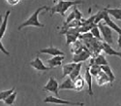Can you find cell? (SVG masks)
I'll use <instances>...</instances> for the list:
<instances>
[{"label":"cell","instance_id":"cell-1","mask_svg":"<svg viewBox=\"0 0 121 106\" xmlns=\"http://www.w3.org/2000/svg\"><path fill=\"white\" fill-rule=\"evenodd\" d=\"M79 4H85V1L82 0H76V1H70V0H59L53 7H51V13L50 16L53 17L56 13L60 14L62 17H65V13L68 10L69 7L77 6Z\"/></svg>","mask_w":121,"mask_h":106},{"label":"cell","instance_id":"cell-2","mask_svg":"<svg viewBox=\"0 0 121 106\" xmlns=\"http://www.w3.org/2000/svg\"><path fill=\"white\" fill-rule=\"evenodd\" d=\"M45 9L48 10L50 8L47 6H40L39 8H37L36 11L29 17V18L27 19V20H26L24 23H22L21 25L18 27V30H21L22 28H26V27H30V26L36 27V28H44V27H45L44 24H41V23L39 22V20H38V16H39L40 13L42 12V10H45Z\"/></svg>","mask_w":121,"mask_h":106},{"label":"cell","instance_id":"cell-3","mask_svg":"<svg viewBox=\"0 0 121 106\" xmlns=\"http://www.w3.org/2000/svg\"><path fill=\"white\" fill-rule=\"evenodd\" d=\"M98 27L100 28L101 34L103 36L104 41L108 42L109 44L113 43V35H112V28L109 27L106 22L102 23V21H100L98 24Z\"/></svg>","mask_w":121,"mask_h":106},{"label":"cell","instance_id":"cell-4","mask_svg":"<svg viewBox=\"0 0 121 106\" xmlns=\"http://www.w3.org/2000/svg\"><path fill=\"white\" fill-rule=\"evenodd\" d=\"M43 91L44 92H53L56 96H59V85H58V82L55 79L53 76H51L49 78L48 81L47 82V84L44 86L43 88Z\"/></svg>","mask_w":121,"mask_h":106},{"label":"cell","instance_id":"cell-5","mask_svg":"<svg viewBox=\"0 0 121 106\" xmlns=\"http://www.w3.org/2000/svg\"><path fill=\"white\" fill-rule=\"evenodd\" d=\"M45 103H55V104H67V105H84L82 102H74L70 101H66L58 98L57 96H48L45 100Z\"/></svg>","mask_w":121,"mask_h":106},{"label":"cell","instance_id":"cell-6","mask_svg":"<svg viewBox=\"0 0 121 106\" xmlns=\"http://www.w3.org/2000/svg\"><path fill=\"white\" fill-rule=\"evenodd\" d=\"M91 54H92V53H91V51L89 50V49H88L86 46H85L84 50H82V51L74 54L72 61H74V62H76V63L83 62V61H85V60H88V59L90 58Z\"/></svg>","mask_w":121,"mask_h":106},{"label":"cell","instance_id":"cell-7","mask_svg":"<svg viewBox=\"0 0 121 106\" xmlns=\"http://www.w3.org/2000/svg\"><path fill=\"white\" fill-rule=\"evenodd\" d=\"M95 78H96V81H97L98 86H105L106 84L110 83V79H109V77L108 76V74H107L105 71H103V70H101V71L99 72V74H97Z\"/></svg>","mask_w":121,"mask_h":106},{"label":"cell","instance_id":"cell-8","mask_svg":"<svg viewBox=\"0 0 121 106\" xmlns=\"http://www.w3.org/2000/svg\"><path fill=\"white\" fill-rule=\"evenodd\" d=\"M110 44L104 41L102 42V50L104 51V53L108 54L109 56H117L119 57L121 59V51H117L114 49L111 48V46H109Z\"/></svg>","mask_w":121,"mask_h":106},{"label":"cell","instance_id":"cell-9","mask_svg":"<svg viewBox=\"0 0 121 106\" xmlns=\"http://www.w3.org/2000/svg\"><path fill=\"white\" fill-rule=\"evenodd\" d=\"M29 65L32 66L34 69H36V70H39V71H45V70H48L50 69L49 67H46L45 64L43 63V61L41 60V59L39 57H36L34 60H32Z\"/></svg>","mask_w":121,"mask_h":106},{"label":"cell","instance_id":"cell-10","mask_svg":"<svg viewBox=\"0 0 121 106\" xmlns=\"http://www.w3.org/2000/svg\"><path fill=\"white\" fill-rule=\"evenodd\" d=\"M64 59H65V56H61V55L53 56V58H51V59L47 60V63H48V67L50 69H53L55 67L61 66L62 61L64 60Z\"/></svg>","mask_w":121,"mask_h":106},{"label":"cell","instance_id":"cell-11","mask_svg":"<svg viewBox=\"0 0 121 106\" xmlns=\"http://www.w3.org/2000/svg\"><path fill=\"white\" fill-rule=\"evenodd\" d=\"M92 77H93V75L90 73L89 66H88V67L86 68L85 81H86V83L87 84V93L89 94L90 96H93V95H94L93 90H92Z\"/></svg>","mask_w":121,"mask_h":106},{"label":"cell","instance_id":"cell-12","mask_svg":"<svg viewBox=\"0 0 121 106\" xmlns=\"http://www.w3.org/2000/svg\"><path fill=\"white\" fill-rule=\"evenodd\" d=\"M39 53H45V54H48V55H51V56H58V55H61V56H65V53L62 51V50H58L55 47H48L47 49H43V50H39Z\"/></svg>","mask_w":121,"mask_h":106},{"label":"cell","instance_id":"cell-13","mask_svg":"<svg viewBox=\"0 0 121 106\" xmlns=\"http://www.w3.org/2000/svg\"><path fill=\"white\" fill-rule=\"evenodd\" d=\"M103 20L109 26V27H110V28H112V29H113V30L117 31V33H118V34H121V28H119V27L117 25L112 19L110 18L109 14L108 13V11H107V13L105 14V17H104Z\"/></svg>","mask_w":121,"mask_h":106},{"label":"cell","instance_id":"cell-14","mask_svg":"<svg viewBox=\"0 0 121 106\" xmlns=\"http://www.w3.org/2000/svg\"><path fill=\"white\" fill-rule=\"evenodd\" d=\"M10 13H11L10 10L6 11V15L4 17V19H3V22L1 24V28H0V39H2L4 37V36H5V33H6V28H7V21H8L9 16H10Z\"/></svg>","mask_w":121,"mask_h":106},{"label":"cell","instance_id":"cell-15","mask_svg":"<svg viewBox=\"0 0 121 106\" xmlns=\"http://www.w3.org/2000/svg\"><path fill=\"white\" fill-rule=\"evenodd\" d=\"M92 64H97V65H107L108 64L106 58L104 57V55L102 54H97L94 58H92L90 60V62H89V65H92Z\"/></svg>","mask_w":121,"mask_h":106},{"label":"cell","instance_id":"cell-16","mask_svg":"<svg viewBox=\"0 0 121 106\" xmlns=\"http://www.w3.org/2000/svg\"><path fill=\"white\" fill-rule=\"evenodd\" d=\"M73 81H74L75 91H77V92H80V91H82V90L85 88V85L86 84V83L85 79H83L80 75H79L78 77H77V78H76Z\"/></svg>","mask_w":121,"mask_h":106},{"label":"cell","instance_id":"cell-17","mask_svg":"<svg viewBox=\"0 0 121 106\" xmlns=\"http://www.w3.org/2000/svg\"><path fill=\"white\" fill-rule=\"evenodd\" d=\"M77 63L72 61L70 63H67L66 65L63 66V73H62V78H65L67 76H69L71 74V72L73 71V69H75Z\"/></svg>","mask_w":121,"mask_h":106},{"label":"cell","instance_id":"cell-18","mask_svg":"<svg viewBox=\"0 0 121 106\" xmlns=\"http://www.w3.org/2000/svg\"><path fill=\"white\" fill-rule=\"evenodd\" d=\"M59 90H75L74 81L70 77L66 78V80L59 85Z\"/></svg>","mask_w":121,"mask_h":106},{"label":"cell","instance_id":"cell-19","mask_svg":"<svg viewBox=\"0 0 121 106\" xmlns=\"http://www.w3.org/2000/svg\"><path fill=\"white\" fill-rule=\"evenodd\" d=\"M101 68H102V70L105 71V72L108 74V76L109 79H110V83L112 84V83L115 81L116 76H115V74H114V72L112 71L111 68L109 67L108 64H107V65H102V66H101Z\"/></svg>","mask_w":121,"mask_h":106},{"label":"cell","instance_id":"cell-20","mask_svg":"<svg viewBox=\"0 0 121 106\" xmlns=\"http://www.w3.org/2000/svg\"><path fill=\"white\" fill-rule=\"evenodd\" d=\"M107 11L114 18L121 21V8H107Z\"/></svg>","mask_w":121,"mask_h":106},{"label":"cell","instance_id":"cell-21","mask_svg":"<svg viewBox=\"0 0 121 106\" xmlns=\"http://www.w3.org/2000/svg\"><path fill=\"white\" fill-rule=\"evenodd\" d=\"M84 48H85V46L83 45V44L81 43L80 41L78 40H77L76 42H74L72 44V49H71V52H73L74 54H76V53H78L80 51H82V50H84Z\"/></svg>","mask_w":121,"mask_h":106},{"label":"cell","instance_id":"cell-22","mask_svg":"<svg viewBox=\"0 0 121 106\" xmlns=\"http://www.w3.org/2000/svg\"><path fill=\"white\" fill-rule=\"evenodd\" d=\"M81 67H82V63L81 62H78L77 63V65H76V67H75V69H73V71L71 72V74L69 75V77L72 79L73 81L77 78V77H78L79 75H80V70H81Z\"/></svg>","mask_w":121,"mask_h":106},{"label":"cell","instance_id":"cell-23","mask_svg":"<svg viewBox=\"0 0 121 106\" xmlns=\"http://www.w3.org/2000/svg\"><path fill=\"white\" fill-rule=\"evenodd\" d=\"M89 70H90V73L94 77H96L97 74H99V72L102 70V68L100 65H97V64H92L89 65Z\"/></svg>","mask_w":121,"mask_h":106},{"label":"cell","instance_id":"cell-24","mask_svg":"<svg viewBox=\"0 0 121 106\" xmlns=\"http://www.w3.org/2000/svg\"><path fill=\"white\" fill-rule=\"evenodd\" d=\"M90 32L93 34V36L96 37L98 40H102V37H101V31L98 25H95L92 28H91Z\"/></svg>","mask_w":121,"mask_h":106},{"label":"cell","instance_id":"cell-25","mask_svg":"<svg viewBox=\"0 0 121 106\" xmlns=\"http://www.w3.org/2000/svg\"><path fill=\"white\" fill-rule=\"evenodd\" d=\"M106 13H107V8H103V9L99 10V11L95 15V16H96L95 24H98L100 21H102V19H104V17H105V14H106Z\"/></svg>","mask_w":121,"mask_h":106},{"label":"cell","instance_id":"cell-26","mask_svg":"<svg viewBox=\"0 0 121 106\" xmlns=\"http://www.w3.org/2000/svg\"><path fill=\"white\" fill-rule=\"evenodd\" d=\"M15 90H16V88L13 87L12 89H10V90H6V91H2L1 92H0V101H4L6 100V98L10 95V94H12L14 92H15Z\"/></svg>","mask_w":121,"mask_h":106},{"label":"cell","instance_id":"cell-27","mask_svg":"<svg viewBox=\"0 0 121 106\" xmlns=\"http://www.w3.org/2000/svg\"><path fill=\"white\" fill-rule=\"evenodd\" d=\"M17 92H14L12 94H10L6 100L4 101V102L7 104V105H13L15 103V101L17 99Z\"/></svg>","mask_w":121,"mask_h":106},{"label":"cell","instance_id":"cell-28","mask_svg":"<svg viewBox=\"0 0 121 106\" xmlns=\"http://www.w3.org/2000/svg\"><path fill=\"white\" fill-rule=\"evenodd\" d=\"M74 11L76 14V19H78V20H82L83 19V14L79 11L78 8L76 6H74Z\"/></svg>","mask_w":121,"mask_h":106},{"label":"cell","instance_id":"cell-29","mask_svg":"<svg viewBox=\"0 0 121 106\" xmlns=\"http://www.w3.org/2000/svg\"><path fill=\"white\" fill-rule=\"evenodd\" d=\"M74 19H76V14H75V11L73 10L72 12H71L69 15H68V16H67V20L65 21V23H64V24H67V23H69V22L73 21Z\"/></svg>","mask_w":121,"mask_h":106},{"label":"cell","instance_id":"cell-30","mask_svg":"<svg viewBox=\"0 0 121 106\" xmlns=\"http://www.w3.org/2000/svg\"><path fill=\"white\" fill-rule=\"evenodd\" d=\"M0 50H1V51H2L4 54H6V55H7V56H9V52L5 49V47H4V45H3L2 39H0Z\"/></svg>","mask_w":121,"mask_h":106},{"label":"cell","instance_id":"cell-31","mask_svg":"<svg viewBox=\"0 0 121 106\" xmlns=\"http://www.w3.org/2000/svg\"><path fill=\"white\" fill-rule=\"evenodd\" d=\"M6 2L9 4V5H11V6H15V5H17L18 3L20 2V0H6Z\"/></svg>","mask_w":121,"mask_h":106},{"label":"cell","instance_id":"cell-32","mask_svg":"<svg viewBox=\"0 0 121 106\" xmlns=\"http://www.w3.org/2000/svg\"><path fill=\"white\" fill-rule=\"evenodd\" d=\"M117 46L121 50V34H118V38H117Z\"/></svg>","mask_w":121,"mask_h":106}]
</instances>
